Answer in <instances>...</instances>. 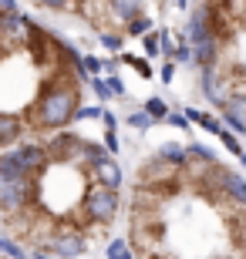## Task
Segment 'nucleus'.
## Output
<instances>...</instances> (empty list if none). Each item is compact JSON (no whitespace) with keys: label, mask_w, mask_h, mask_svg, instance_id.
Returning <instances> with one entry per match:
<instances>
[{"label":"nucleus","mask_w":246,"mask_h":259,"mask_svg":"<svg viewBox=\"0 0 246 259\" xmlns=\"http://www.w3.org/2000/svg\"><path fill=\"white\" fill-rule=\"evenodd\" d=\"M112 118L104 121V132ZM101 135L78 125L0 152V232L51 259L101 249L125 219V172Z\"/></svg>","instance_id":"1"},{"label":"nucleus","mask_w":246,"mask_h":259,"mask_svg":"<svg viewBox=\"0 0 246 259\" xmlns=\"http://www.w3.org/2000/svg\"><path fill=\"white\" fill-rule=\"evenodd\" d=\"M0 259H14V256H4V252H0Z\"/></svg>","instance_id":"7"},{"label":"nucleus","mask_w":246,"mask_h":259,"mask_svg":"<svg viewBox=\"0 0 246 259\" xmlns=\"http://www.w3.org/2000/svg\"><path fill=\"white\" fill-rule=\"evenodd\" d=\"M186 48L206 101L246 135V0H196L186 14Z\"/></svg>","instance_id":"4"},{"label":"nucleus","mask_w":246,"mask_h":259,"mask_svg":"<svg viewBox=\"0 0 246 259\" xmlns=\"http://www.w3.org/2000/svg\"><path fill=\"white\" fill-rule=\"evenodd\" d=\"M149 111H152V118H165V105L162 101H149Z\"/></svg>","instance_id":"6"},{"label":"nucleus","mask_w":246,"mask_h":259,"mask_svg":"<svg viewBox=\"0 0 246 259\" xmlns=\"http://www.w3.org/2000/svg\"><path fill=\"white\" fill-rule=\"evenodd\" d=\"M88 88L75 44L27 17L20 0H0V152L101 118V108H88Z\"/></svg>","instance_id":"3"},{"label":"nucleus","mask_w":246,"mask_h":259,"mask_svg":"<svg viewBox=\"0 0 246 259\" xmlns=\"http://www.w3.org/2000/svg\"><path fill=\"white\" fill-rule=\"evenodd\" d=\"M169 0H71L67 24L95 34L108 51H122L128 37H145L155 30L159 14Z\"/></svg>","instance_id":"5"},{"label":"nucleus","mask_w":246,"mask_h":259,"mask_svg":"<svg viewBox=\"0 0 246 259\" xmlns=\"http://www.w3.org/2000/svg\"><path fill=\"white\" fill-rule=\"evenodd\" d=\"M132 259H246V179L192 142L135 165L125 195Z\"/></svg>","instance_id":"2"}]
</instances>
